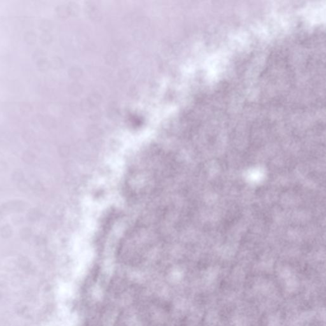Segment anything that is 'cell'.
Segmentation results:
<instances>
[{
    "mask_svg": "<svg viewBox=\"0 0 326 326\" xmlns=\"http://www.w3.org/2000/svg\"><path fill=\"white\" fill-rule=\"evenodd\" d=\"M8 169L7 163L3 161H0V173L5 172Z\"/></svg>",
    "mask_w": 326,
    "mask_h": 326,
    "instance_id": "cell-8",
    "label": "cell"
},
{
    "mask_svg": "<svg viewBox=\"0 0 326 326\" xmlns=\"http://www.w3.org/2000/svg\"><path fill=\"white\" fill-rule=\"evenodd\" d=\"M24 203L22 201H13L8 202L3 206L5 210L20 212L24 209Z\"/></svg>",
    "mask_w": 326,
    "mask_h": 326,
    "instance_id": "cell-1",
    "label": "cell"
},
{
    "mask_svg": "<svg viewBox=\"0 0 326 326\" xmlns=\"http://www.w3.org/2000/svg\"><path fill=\"white\" fill-rule=\"evenodd\" d=\"M31 236H32V230L30 228H24L20 230V236L22 239L27 240L29 239Z\"/></svg>",
    "mask_w": 326,
    "mask_h": 326,
    "instance_id": "cell-5",
    "label": "cell"
},
{
    "mask_svg": "<svg viewBox=\"0 0 326 326\" xmlns=\"http://www.w3.org/2000/svg\"><path fill=\"white\" fill-rule=\"evenodd\" d=\"M22 160L27 164H31L34 162L35 159V155L31 152H26L24 153L22 156Z\"/></svg>",
    "mask_w": 326,
    "mask_h": 326,
    "instance_id": "cell-6",
    "label": "cell"
},
{
    "mask_svg": "<svg viewBox=\"0 0 326 326\" xmlns=\"http://www.w3.org/2000/svg\"><path fill=\"white\" fill-rule=\"evenodd\" d=\"M41 217V213L39 209L37 208H32L29 210L27 213V219L29 221L35 222L40 219Z\"/></svg>",
    "mask_w": 326,
    "mask_h": 326,
    "instance_id": "cell-2",
    "label": "cell"
},
{
    "mask_svg": "<svg viewBox=\"0 0 326 326\" xmlns=\"http://www.w3.org/2000/svg\"><path fill=\"white\" fill-rule=\"evenodd\" d=\"M17 187L20 191L26 192L29 189V184L26 180H23L20 182L17 183Z\"/></svg>",
    "mask_w": 326,
    "mask_h": 326,
    "instance_id": "cell-7",
    "label": "cell"
},
{
    "mask_svg": "<svg viewBox=\"0 0 326 326\" xmlns=\"http://www.w3.org/2000/svg\"><path fill=\"white\" fill-rule=\"evenodd\" d=\"M24 173L20 169L15 170L12 174V179L13 181L16 182L17 183L24 180Z\"/></svg>",
    "mask_w": 326,
    "mask_h": 326,
    "instance_id": "cell-4",
    "label": "cell"
},
{
    "mask_svg": "<svg viewBox=\"0 0 326 326\" xmlns=\"http://www.w3.org/2000/svg\"><path fill=\"white\" fill-rule=\"evenodd\" d=\"M12 235V229L9 225H5L0 229V235L3 238H9Z\"/></svg>",
    "mask_w": 326,
    "mask_h": 326,
    "instance_id": "cell-3",
    "label": "cell"
}]
</instances>
